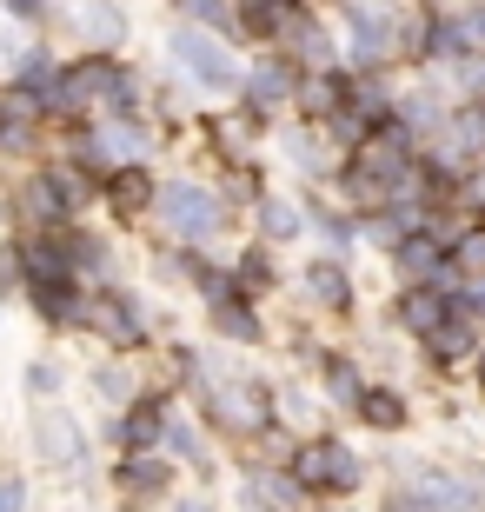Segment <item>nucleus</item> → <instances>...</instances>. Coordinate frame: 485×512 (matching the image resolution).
<instances>
[{"mask_svg":"<svg viewBox=\"0 0 485 512\" xmlns=\"http://www.w3.org/2000/svg\"><path fill=\"white\" fill-rule=\"evenodd\" d=\"M160 426H167V419H160V406H133V413L120 419V439H127V446H153V439H160Z\"/></svg>","mask_w":485,"mask_h":512,"instance_id":"obj_12","label":"nucleus"},{"mask_svg":"<svg viewBox=\"0 0 485 512\" xmlns=\"http://www.w3.org/2000/svg\"><path fill=\"white\" fill-rule=\"evenodd\" d=\"M286 94H293V67H280V60H266L260 74H253V107H280Z\"/></svg>","mask_w":485,"mask_h":512,"instance_id":"obj_10","label":"nucleus"},{"mask_svg":"<svg viewBox=\"0 0 485 512\" xmlns=\"http://www.w3.org/2000/svg\"><path fill=\"white\" fill-rule=\"evenodd\" d=\"M34 439H40V453L54 459V466H80V453H87V446H80V426L60 413V406H40L34 413Z\"/></svg>","mask_w":485,"mask_h":512,"instance_id":"obj_3","label":"nucleus"},{"mask_svg":"<svg viewBox=\"0 0 485 512\" xmlns=\"http://www.w3.org/2000/svg\"><path fill=\"white\" fill-rule=\"evenodd\" d=\"M472 353V326L466 320H446L439 333H432V360H466Z\"/></svg>","mask_w":485,"mask_h":512,"instance_id":"obj_13","label":"nucleus"},{"mask_svg":"<svg viewBox=\"0 0 485 512\" xmlns=\"http://www.w3.org/2000/svg\"><path fill=\"white\" fill-rule=\"evenodd\" d=\"M220 333H233V340H260V320H253L246 306H220Z\"/></svg>","mask_w":485,"mask_h":512,"instance_id":"obj_18","label":"nucleus"},{"mask_svg":"<svg viewBox=\"0 0 485 512\" xmlns=\"http://www.w3.org/2000/svg\"><path fill=\"white\" fill-rule=\"evenodd\" d=\"M306 293H313L319 306H346V300H353V293H346V273H339V266H313V273H306Z\"/></svg>","mask_w":485,"mask_h":512,"instance_id":"obj_11","label":"nucleus"},{"mask_svg":"<svg viewBox=\"0 0 485 512\" xmlns=\"http://www.w3.org/2000/svg\"><path fill=\"white\" fill-rule=\"evenodd\" d=\"M213 140H220L226 153H240V147H246V127H233V120H220V127H213Z\"/></svg>","mask_w":485,"mask_h":512,"instance_id":"obj_23","label":"nucleus"},{"mask_svg":"<svg viewBox=\"0 0 485 512\" xmlns=\"http://www.w3.org/2000/svg\"><path fill=\"white\" fill-rule=\"evenodd\" d=\"M479 380H485V366H479Z\"/></svg>","mask_w":485,"mask_h":512,"instance_id":"obj_29","label":"nucleus"},{"mask_svg":"<svg viewBox=\"0 0 485 512\" xmlns=\"http://www.w3.org/2000/svg\"><path fill=\"white\" fill-rule=\"evenodd\" d=\"M147 193H153V187H147V173H133V167H127V173H113V207H120V213L147 207Z\"/></svg>","mask_w":485,"mask_h":512,"instance_id":"obj_14","label":"nucleus"},{"mask_svg":"<svg viewBox=\"0 0 485 512\" xmlns=\"http://www.w3.org/2000/svg\"><path fill=\"white\" fill-rule=\"evenodd\" d=\"M399 320L412 326V333H439V326H446V300H439V293H406V300H399Z\"/></svg>","mask_w":485,"mask_h":512,"instance_id":"obj_7","label":"nucleus"},{"mask_svg":"<svg viewBox=\"0 0 485 512\" xmlns=\"http://www.w3.org/2000/svg\"><path fill=\"white\" fill-rule=\"evenodd\" d=\"M260 220H266V240H293V233H299V213H293V207H280V200H266Z\"/></svg>","mask_w":485,"mask_h":512,"instance_id":"obj_17","label":"nucleus"},{"mask_svg":"<svg viewBox=\"0 0 485 512\" xmlns=\"http://www.w3.org/2000/svg\"><path fill=\"white\" fill-rule=\"evenodd\" d=\"M432 260H439V253H432V240H406V247H399V266H412V273H426Z\"/></svg>","mask_w":485,"mask_h":512,"instance_id":"obj_22","label":"nucleus"},{"mask_svg":"<svg viewBox=\"0 0 485 512\" xmlns=\"http://www.w3.org/2000/svg\"><path fill=\"white\" fill-rule=\"evenodd\" d=\"M180 512H213V506H180Z\"/></svg>","mask_w":485,"mask_h":512,"instance_id":"obj_28","label":"nucleus"},{"mask_svg":"<svg viewBox=\"0 0 485 512\" xmlns=\"http://www.w3.org/2000/svg\"><path fill=\"white\" fill-rule=\"evenodd\" d=\"M0 140L7 147H27V114L20 107H0Z\"/></svg>","mask_w":485,"mask_h":512,"instance_id":"obj_20","label":"nucleus"},{"mask_svg":"<svg viewBox=\"0 0 485 512\" xmlns=\"http://www.w3.org/2000/svg\"><path fill=\"white\" fill-rule=\"evenodd\" d=\"M213 419H220V426H233V433H260V426H266V406H260V393H253V386H220V393H213Z\"/></svg>","mask_w":485,"mask_h":512,"instance_id":"obj_4","label":"nucleus"},{"mask_svg":"<svg viewBox=\"0 0 485 512\" xmlns=\"http://www.w3.org/2000/svg\"><path fill=\"white\" fill-rule=\"evenodd\" d=\"M326 386H333V399H359V373L346 360H333L326 366Z\"/></svg>","mask_w":485,"mask_h":512,"instance_id":"obj_19","label":"nucleus"},{"mask_svg":"<svg viewBox=\"0 0 485 512\" xmlns=\"http://www.w3.org/2000/svg\"><path fill=\"white\" fill-rule=\"evenodd\" d=\"M40 313H47V320H80V306H74V293H67V280H60V286H40Z\"/></svg>","mask_w":485,"mask_h":512,"instance_id":"obj_16","label":"nucleus"},{"mask_svg":"<svg viewBox=\"0 0 485 512\" xmlns=\"http://www.w3.org/2000/svg\"><path fill=\"white\" fill-rule=\"evenodd\" d=\"M466 266H485V233H472V240H466Z\"/></svg>","mask_w":485,"mask_h":512,"instance_id":"obj_27","label":"nucleus"},{"mask_svg":"<svg viewBox=\"0 0 485 512\" xmlns=\"http://www.w3.org/2000/svg\"><path fill=\"white\" fill-rule=\"evenodd\" d=\"M160 486H167V466H160V459H127V466H120V493L147 499V493H160Z\"/></svg>","mask_w":485,"mask_h":512,"instance_id":"obj_8","label":"nucleus"},{"mask_svg":"<svg viewBox=\"0 0 485 512\" xmlns=\"http://www.w3.org/2000/svg\"><path fill=\"white\" fill-rule=\"evenodd\" d=\"M167 439H173V453H187V459H193V453H200V439H193V433H187V426H173V433H167Z\"/></svg>","mask_w":485,"mask_h":512,"instance_id":"obj_25","label":"nucleus"},{"mask_svg":"<svg viewBox=\"0 0 485 512\" xmlns=\"http://www.w3.org/2000/svg\"><path fill=\"white\" fill-rule=\"evenodd\" d=\"M173 54L187 60L200 80H233V54H226L220 40H206V34H173Z\"/></svg>","mask_w":485,"mask_h":512,"instance_id":"obj_5","label":"nucleus"},{"mask_svg":"<svg viewBox=\"0 0 485 512\" xmlns=\"http://www.w3.org/2000/svg\"><path fill=\"white\" fill-rule=\"evenodd\" d=\"M160 213H167V227L187 233V240L213 233V220H220V207H213L200 187H167V193H160Z\"/></svg>","mask_w":485,"mask_h":512,"instance_id":"obj_2","label":"nucleus"},{"mask_svg":"<svg viewBox=\"0 0 485 512\" xmlns=\"http://www.w3.org/2000/svg\"><path fill=\"white\" fill-rule=\"evenodd\" d=\"M87 320L100 326V333H107L113 346H127V340H140V313H133L127 300H100L94 313H87Z\"/></svg>","mask_w":485,"mask_h":512,"instance_id":"obj_6","label":"nucleus"},{"mask_svg":"<svg viewBox=\"0 0 485 512\" xmlns=\"http://www.w3.org/2000/svg\"><path fill=\"white\" fill-rule=\"evenodd\" d=\"M386 512H432V506H426L419 493H392V499H386Z\"/></svg>","mask_w":485,"mask_h":512,"instance_id":"obj_24","label":"nucleus"},{"mask_svg":"<svg viewBox=\"0 0 485 512\" xmlns=\"http://www.w3.org/2000/svg\"><path fill=\"white\" fill-rule=\"evenodd\" d=\"M359 413L373 419V426H399L406 406H399V393H359Z\"/></svg>","mask_w":485,"mask_h":512,"instance_id":"obj_15","label":"nucleus"},{"mask_svg":"<svg viewBox=\"0 0 485 512\" xmlns=\"http://www.w3.org/2000/svg\"><path fill=\"white\" fill-rule=\"evenodd\" d=\"M20 260H27V273H34L40 286H60V273L74 266V260H67V247H54V240H40V247H27Z\"/></svg>","mask_w":485,"mask_h":512,"instance_id":"obj_9","label":"nucleus"},{"mask_svg":"<svg viewBox=\"0 0 485 512\" xmlns=\"http://www.w3.org/2000/svg\"><path fill=\"white\" fill-rule=\"evenodd\" d=\"M432 54H459V20H432Z\"/></svg>","mask_w":485,"mask_h":512,"instance_id":"obj_21","label":"nucleus"},{"mask_svg":"<svg viewBox=\"0 0 485 512\" xmlns=\"http://www.w3.org/2000/svg\"><path fill=\"white\" fill-rule=\"evenodd\" d=\"M0 512H20V479H0Z\"/></svg>","mask_w":485,"mask_h":512,"instance_id":"obj_26","label":"nucleus"},{"mask_svg":"<svg viewBox=\"0 0 485 512\" xmlns=\"http://www.w3.org/2000/svg\"><path fill=\"white\" fill-rule=\"evenodd\" d=\"M293 486H306V493H346V486H359V459L346 446H306L293 459Z\"/></svg>","mask_w":485,"mask_h":512,"instance_id":"obj_1","label":"nucleus"}]
</instances>
